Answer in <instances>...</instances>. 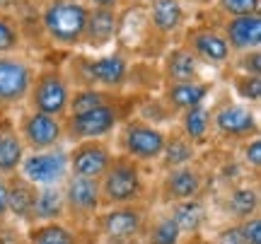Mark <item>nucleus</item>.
Here are the masks:
<instances>
[{"instance_id":"f257e3e1","label":"nucleus","mask_w":261,"mask_h":244,"mask_svg":"<svg viewBox=\"0 0 261 244\" xmlns=\"http://www.w3.org/2000/svg\"><path fill=\"white\" fill-rule=\"evenodd\" d=\"M99 196H102V208L143 203L145 198L143 165L121 152H114L112 165L99 179Z\"/></svg>"},{"instance_id":"f03ea898","label":"nucleus","mask_w":261,"mask_h":244,"mask_svg":"<svg viewBox=\"0 0 261 244\" xmlns=\"http://www.w3.org/2000/svg\"><path fill=\"white\" fill-rule=\"evenodd\" d=\"M87 12L90 8L80 0H51L41 10V27L56 46H80L87 24Z\"/></svg>"},{"instance_id":"7ed1b4c3","label":"nucleus","mask_w":261,"mask_h":244,"mask_svg":"<svg viewBox=\"0 0 261 244\" xmlns=\"http://www.w3.org/2000/svg\"><path fill=\"white\" fill-rule=\"evenodd\" d=\"M123 121H126L123 119V106L119 104V99L83 114H68V116L61 119V123H63V138H68L70 143L107 141Z\"/></svg>"},{"instance_id":"20e7f679","label":"nucleus","mask_w":261,"mask_h":244,"mask_svg":"<svg viewBox=\"0 0 261 244\" xmlns=\"http://www.w3.org/2000/svg\"><path fill=\"white\" fill-rule=\"evenodd\" d=\"M158 37L155 29L150 27L148 5L143 3H130L123 10L116 12V34L114 41L119 44V51L123 56H145L152 48V39Z\"/></svg>"},{"instance_id":"39448f33","label":"nucleus","mask_w":261,"mask_h":244,"mask_svg":"<svg viewBox=\"0 0 261 244\" xmlns=\"http://www.w3.org/2000/svg\"><path fill=\"white\" fill-rule=\"evenodd\" d=\"M167 131H162L158 123H150L145 119H126L121 123V155L136 160L138 165L158 162L165 150Z\"/></svg>"},{"instance_id":"423d86ee","label":"nucleus","mask_w":261,"mask_h":244,"mask_svg":"<svg viewBox=\"0 0 261 244\" xmlns=\"http://www.w3.org/2000/svg\"><path fill=\"white\" fill-rule=\"evenodd\" d=\"M27 99L32 112L63 119L68 114V99H70V83L65 73H61L58 68L41 70L39 75H34Z\"/></svg>"},{"instance_id":"0eeeda50","label":"nucleus","mask_w":261,"mask_h":244,"mask_svg":"<svg viewBox=\"0 0 261 244\" xmlns=\"http://www.w3.org/2000/svg\"><path fill=\"white\" fill-rule=\"evenodd\" d=\"M211 131L225 143H242L259 135V119L249 104L225 102L211 109Z\"/></svg>"},{"instance_id":"6e6552de","label":"nucleus","mask_w":261,"mask_h":244,"mask_svg":"<svg viewBox=\"0 0 261 244\" xmlns=\"http://www.w3.org/2000/svg\"><path fill=\"white\" fill-rule=\"evenodd\" d=\"M75 73H83L85 80L80 87H99L107 92H119L128 83V58L121 51H112L97 58L83 56L75 66Z\"/></svg>"},{"instance_id":"1a4fd4ad","label":"nucleus","mask_w":261,"mask_h":244,"mask_svg":"<svg viewBox=\"0 0 261 244\" xmlns=\"http://www.w3.org/2000/svg\"><path fill=\"white\" fill-rule=\"evenodd\" d=\"M148 223V210L143 203L136 206L102 208L90 225L97 227L102 239H140Z\"/></svg>"},{"instance_id":"9d476101","label":"nucleus","mask_w":261,"mask_h":244,"mask_svg":"<svg viewBox=\"0 0 261 244\" xmlns=\"http://www.w3.org/2000/svg\"><path fill=\"white\" fill-rule=\"evenodd\" d=\"M19 174L32 181L34 186H63V181L70 177L68 172V150L61 145L51 150L29 152L19 165Z\"/></svg>"},{"instance_id":"9b49d317","label":"nucleus","mask_w":261,"mask_h":244,"mask_svg":"<svg viewBox=\"0 0 261 244\" xmlns=\"http://www.w3.org/2000/svg\"><path fill=\"white\" fill-rule=\"evenodd\" d=\"M65 198V218L77 225H90L94 215L102 210V196H99V181L97 179L68 177L63 181Z\"/></svg>"},{"instance_id":"f8f14e48","label":"nucleus","mask_w":261,"mask_h":244,"mask_svg":"<svg viewBox=\"0 0 261 244\" xmlns=\"http://www.w3.org/2000/svg\"><path fill=\"white\" fill-rule=\"evenodd\" d=\"M17 133L24 148L32 152H41V150H51L58 148L63 138V123L56 116H46V114H39L29 109L27 114H22L17 121Z\"/></svg>"},{"instance_id":"ddd939ff","label":"nucleus","mask_w":261,"mask_h":244,"mask_svg":"<svg viewBox=\"0 0 261 244\" xmlns=\"http://www.w3.org/2000/svg\"><path fill=\"white\" fill-rule=\"evenodd\" d=\"M112 145L107 141H80L73 143L68 150V172L70 177L102 179V174L112 165Z\"/></svg>"},{"instance_id":"4468645a","label":"nucleus","mask_w":261,"mask_h":244,"mask_svg":"<svg viewBox=\"0 0 261 244\" xmlns=\"http://www.w3.org/2000/svg\"><path fill=\"white\" fill-rule=\"evenodd\" d=\"M203 184L205 179L196 165L167 169V172H162V179H160V186H158L160 203L162 206H172V203L201 198L203 196Z\"/></svg>"},{"instance_id":"2eb2a0df","label":"nucleus","mask_w":261,"mask_h":244,"mask_svg":"<svg viewBox=\"0 0 261 244\" xmlns=\"http://www.w3.org/2000/svg\"><path fill=\"white\" fill-rule=\"evenodd\" d=\"M34 83V68L27 61L0 56V106H15L29 97Z\"/></svg>"},{"instance_id":"dca6fc26","label":"nucleus","mask_w":261,"mask_h":244,"mask_svg":"<svg viewBox=\"0 0 261 244\" xmlns=\"http://www.w3.org/2000/svg\"><path fill=\"white\" fill-rule=\"evenodd\" d=\"M184 48L191 51V56L201 63H208V66L220 68L225 63H230L232 58V51L227 46L225 37L213 27H194L187 32V39H184Z\"/></svg>"},{"instance_id":"f3484780","label":"nucleus","mask_w":261,"mask_h":244,"mask_svg":"<svg viewBox=\"0 0 261 244\" xmlns=\"http://www.w3.org/2000/svg\"><path fill=\"white\" fill-rule=\"evenodd\" d=\"M220 34L225 37L230 51H234V53L259 51V46H261V12L259 15L227 17Z\"/></svg>"},{"instance_id":"a211bd4d","label":"nucleus","mask_w":261,"mask_h":244,"mask_svg":"<svg viewBox=\"0 0 261 244\" xmlns=\"http://www.w3.org/2000/svg\"><path fill=\"white\" fill-rule=\"evenodd\" d=\"M213 92V83L196 80V83H165L162 102L169 112H187L191 106H201Z\"/></svg>"},{"instance_id":"6ab92c4d","label":"nucleus","mask_w":261,"mask_h":244,"mask_svg":"<svg viewBox=\"0 0 261 244\" xmlns=\"http://www.w3.org/2000/svg\"><path fill=\"white\" fill-rule=\"evenodd\" d=\"M8 184V215H12L19 223H34V201H37V191L39 186H34L32 181L22 177L19 172L5 177Z\"/></svg>"},{"instance_id":"aec40b11","label":"nucleus","mask_w":261,"mask_h":244,"mask_svg":"<svg viewBox=\"0 0 261 244\" xmlns=\"http://www.w3.org/2000/svg\"><path fill=\"white\" fill-rule=\"evenodd\" d=\"M259 203H261L259 186L249 184V181L227 186V194L223 198V208L232 223H242L247 218L259 215Z\"/></svg>"},{"instance_id":"412c9836","label":"nucleus","mask_w":261,"mask_h":244,"mask_svg":"<svg viewBox=\"0 0 261 244\" xmlns=\"http://www.w3.org/2000/svg\"><path fill=\"white\" fill-rule=\"evenodd\" d=\"M148 19L158 37H172L184 27L187 12L181 0H152L148 5Z\"/></svg>"},{"instance_id":"4be33fe9","label":"nucleus","mask_w":261,"mask_h":244,"mask_svg":"<svg viewBox=\"0 0 261 244\" xmlns=\"http://www.w3.org/2000/svg\"><path fill=\"white\" fill-rule=\"evenodd\" d=\"M162 75L165 83H196L201 80V63L184 46L169 48L162 58Z\"/></svg>"},{"instance_id":"5701e85b","label":"nucleus","mask_w":261,"mask_h":244,"mask_svg":"<svg viewBox=\"0 0 261 244\" xmlns=\"http://www.w3.org/2000/svg\"><path fill=\"white\" fill-rule=\"evenodd\" d=\"M169 218L177 223L179 232L187 237L201 235V230L208 223V210H205V203L201 198H191V201H181V203H172V206H165Z\"/></svg>"},{"instance_id":"b1692460","label":"nucleus","mask_w":261,"mask_h":244,"mask_svg":"<svg viewBox=\"0 0 261 244\" xmlns=\"http://www.w3.org/2000/svg\"><path fill=\"white\" fill-rule=\"evenodd\" d=\"M116 34V12L114 10H97L90 8L87 12V24H85L83 44L87 48H104L114 41Z\"/></svg>"},{"instance_id":"393cba45","label":"nucleus","mask_w":261,"mask_h":244,"mask_svg":"<svg viewBox=\"0 0 261 244\" xmlns=\"http://www.w3.org/2000/svg\"><path fill=\"white\" fill-rule=\"evenodd\" d=\"M24 155H27V148L19 138L17 128L12 126V121L3 119L0 121V177H10L19 172Z\"/></svg>"},{"instance_id":"a878e982","label":"nucleus","mask_w":261,"mask_h":244,"mask_svg":"<svg viewBox=\"0 0 261 244\" xmlns=\"http://www.w3.org/2000/svg\"><path fill=\"white\" fill-rule=\"evenodd\" d=\"M196 152H198V148L191 141H187L179 128H174L167 133L165 150L160 155V167H162V172H167V169H177L184 165H194Z\"/></svg>"},{"instance_id":"bb28decb","label":"nucleus","mask_w":261,"mask_h":244,"mask_svg":"<svg viewBox=\"0 0 261 244\" xmlns=\"http://www.w3.org/2000/svg\"><path fill=\"white\" fill-rule=\"evenodd\" d=\"M34 223H63L65 220V198L61 186H41L34 201ZM32 223V225H34Z\"/></svg>"},{"instance_id":"cd10ccee","label":"nucleus","mask_w":261,"mask_h":244,"mask_svg":"<svg viewBox=\"0 0 261 244\" xmlns=\"http://www.w3.org/2000/svg\"><path fill=\"white\" fill-rule=\"evenodd\" d=\"M179 131L181 135L198 145H205L211 141V109L201 104V106H191L187 112H181L179 116Z\"/></svg>"},{"instance_id":"c85d7f7f","label":"nucleus","mask_w":261,"mask_h":244,"mask_svg":"<svg viewBox=\"0 0 261 244\" xmlns=\"http://www.w3.org/2000/svg\"><path fill=\"white\" fill-rule=\"evenodd\" d=\"M140 239L148 244H181L184 235L179 232L177 223L165 210H160L155 215H148V223H145V230H143Z\"/></svg>"},{"instance_id":"c756f323","label":"nucleus","mask_w":261,"mask_h":244,"mask_svg":"<svg viewBox=\"0 0 261 244\" xmlns=\"http://www.w3.org/2000/svg\"><path fill=\"white\" fill-rule=\"evenodd\" d=\"M24 244H77V235L65 223H34L24 232Z\"/></svg>"},{"instance_id":"7c9ffc66","label":"nucleus","mask_w":261,"mask_h":244,"mask_svg":"<svg viewBox=\"0 0 261 244\" xmlns=\"http://www.w3.org/2000/svg\"><path fill=\"white\" fill-rule=\"evenodd\" d=\"M109 102H116V94L99 90V87H75V90H70L68 114H83L90 112V109H97V106H104Z\"/></svg>"},{"instance_id":"2f4dec72","label":"nucleus","mask_w":261,"mask_h":244,"mask_svg":"<svg viewBox=\"0 0 261 244\" xmlns=\"http://www.w3.org/2000/svg\"><path fill=\"white\" fill-rule=\"evenodd\" d=\"M234 94H240L244 104H256L261 99V75H234L232 80Z\"/></svg>"},{"instance_id":"473e14b6","label":"nucleus","mask_w":261,"mask_h":244,"mask_svg":"<svg viewBox=\"0 0 261 244\" xmlns=\"http://www.w3.org/2000/svg\"><path fill=\"white\" fill-rule=\"evenodd\" d=\"M240 157H242V167L244 169H252L254 177H259V169H261V138L254 135L249 141L240 143Z\"/></svg>"},{"instance_id":"72a5a7b5","label":"nucleus","mask_w":261,"mask_h":244,"mask_svg":"<svg viewBox=\"0 0 261 244\" xmlns=\"http://www.w3.org/2000/svg\"><path fill=\"white\" fill-rule=\"evenodd\" d=\"M218 10L227 17H242V15H259L261 0H215Z\"/></svg>"},{"instance_id":"f704fd0d","label":"nucleus","mask_w":261,"mask_h":244,"mask_svg":"<svg viewBox=\"0 0 261 244\" xmlns=\"http://www.w3.org/2000/svg\"><path fill=\"white\" fill-rule=\"evenodd\" d=\"M19 29L15 27V22L8 19L5 15H0V56H5V53H12L15 48L19 46Z\"/></svg>"},{"instance_id":"c9c22d12","label":"nucleus","mask_w":261,"mask_h":244,"mask_svg":"<svg viewBox=\"0 0 261 244\" xmlns=\"http://www.w3.org/2000/svg\"><path fill=\"white\" fill-rule=\"evenodd\" d=\"M240 227V235H242L244 244H261V218L259 215H252L237 223Z\"/></svg>"},{"instance_id":"e433bc0d","label":"nucleus","mask_w":261,"mask_h":244,"mask_svg":"<svg viewBox=\"0 0 261 244\" xmlns=\"http://www.w3.org/2000/svg\"><path fill=\"white\" fill-rule=\"evenodd\" d=\"M237 68L242 70V75H261V53L259 51H247L240 56Z\"/></svg>"},{"instance_id":"4c0bfd02","label":"nucleus","mask_w":261,"mask_h":244,"mask_svg":"<svg viewBox=\"0 0 261 244\" xmlns=\"http://www.w3.org/2000/svg\"><path fill=\"white\" fill-rule=\"evenodd\" d=\"M213 244H244L237 223H227L225 227H220V230H218V235L213 237Z\"/></svg>"},{"instance_id":"58836bf2","label":"nucleus","mask_w":261,"mask_h":244,"mask_svg":"<svg viewBox=\"0 0 261 244\" xmlns=\"http://www.w3.org/2000/svg\"><path fill=\"white\" fill-rule=\"evenodd\" d=\"M8 218V184L5 177H0V223Z\"/></svg>"},{"instance_id":"ea45409f","label":"nucleus","mask_w":261,"mask_h":244,"mask_svg":"<svg viewBox=\"0 0 261 244\" xmlns=\"http://www.w3.org/2000/svg\"><path fill=\"white\" fill-rule=\"evenodd\" d=\"M90 5L97 10H114V12H119L121 10V0H90Z\"/></svg>"},{"instance_id":"a19ab883","label":"nucleus","mask_w":261,"mask_h":244,"mask_svg":"<svg viewBox=\"0 0 261 244\" xmlns=\"http://www.w3.org/2000/svg\"><path fill=\"white\" fill-rule=\"evenodd\" d=\"M187 244H213V239H205L203 235H194L187 239Z\"/></svg>"},{"instance_id":"79ce46f5","label":"nucleus","mask_w":261,"mask_h":244,"mask_svg":"<svg viewBox=\"0 0 261 244\" xmlns=\"http://www.w3.org/2000/svg\"><path fill=\"white\" fill-rule=\"evenodd\" d=\"M104 244H138V239H104Z\"/></svg>"},{"instance_id":"37998d69","label":"nucleus","mask_w":261,"mask_h":244,"mask_svg":"<svg viewBox=\"0 0 261 244\" xmlns=\"http://www.w3.org/2000/svg\"><path fill=\"white\" fill-rule=\"evenodd\" d=\"M10 5H15V0H0V10L10 8Z\"/></svg>"},{"instance_id":"c03bdc74","label":"nucleus","mask_w":261,"mask_h":244,"mask_svg":"<svg viewBox=\"0 0 261 244\" xmlns=\"http://www.w3.org/2000/svg\"><path fill=\"white\" fill-rule=\"evenodd\" d=\"M191 3H196V5H211L213 0H191Z\"/></svg>"},{"instance_id":"a18cd8bd","label":"nucleus","mask_w":261,"mask_h":244,"mask_svg":"<svg viewBox=\"0 0 261 244\" xmlns=\"http://www.w3.org/2000/svg\"><path fill=\"white\" fill-rule=\"evenodd\" d=\"M138 244H148V242H143V239H138Z\"/></svg>"}]
</instances>
